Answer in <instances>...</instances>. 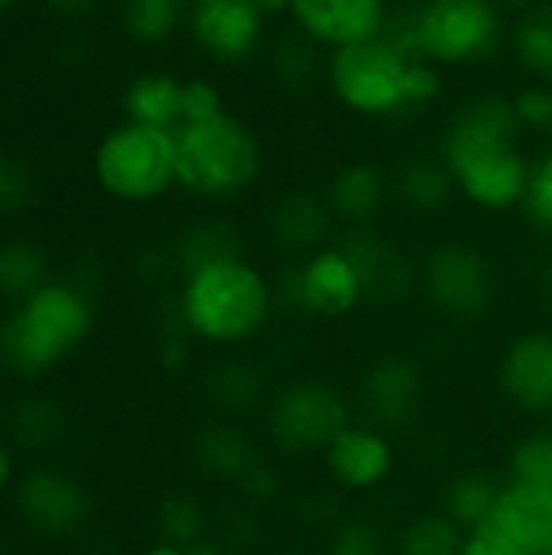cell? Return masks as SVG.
Masks as SVG:
<instances>
[{
    "label": "cell",
    "instance_id": "36",
    "mask_svg": "<svg viewBox=\"0 0 552 555\" xmlns=\"http://www.w3.org/2000/svg\"><path fill=\"white\" fill-rule=\"evenodd\" d=\"M459 555H524L521 550H514L511 543H504L498 533H491L488 527L482 530H472L465 533V543H462V553Z\"/></svg>",
    "mask_w": 552,
    "mask_h": 555
},
{
    "label": "cell",
    "instance_id": "43",
    "mask_svg": "<svg viewBox=\"0 0 552 555\" xmlns=\"http://www.w3.org/2000/svg\"><path fill=\"white\" fill-rule=\"evenodd\" d=\"M543 302H547V312L552 315V270L547 273V280H543Z\"/></svg>",
    "mask_w": 552,
    "mask_h": 555
},
{
    "label": "cell",
    "instance_id": "1",
    "mask_svg": "<svg viewBox=\"0 0 552 555\" xmlns=\"http://www.w3.org/2000/svg\"><path fill=\"white\" fill-rule=\"evenodd\" d=\"M436 156L452 176L455 195L485 215L521 211L534 156L524 150V127L511 94L478 91L442 124Z\"/></svg>",
    "mask_w": 552,
    "mask_h": 555
},
{
    "label": "cell",
    "instance_id": "47",
    "mask_svg": "<svg viewBox=\"0 0 552 555\" xmlns=\"http://www.w3.org/2000/svg\"><path fill=\"white\" fill-rule=\"evenodd\" d=\"M550 7H552V0H550Z\"/></svg>",
    "mask_w": 552,
    "mask_h": 555
},
{
    "label": "cell",
    "instance_id": "22",
    "mask_svg": "<svg viewBox=\"0 0 552 555\" xmlns=\"http://www.w3.org/2000/svg\"><path fill=\"white\" fill-rule=\"evenodd\" d=\"M49 276H52L49 250L36 237L16 234V231L0 237V306L3 309L29 296Z\"/></svg>",
    "mask_w": 552,
    "mask_h": 555
},
{
    "label": "cell",
    "instance_id": "19",
    "mask_svg": "<svg viewBox=\"0 0 552 555\" xmlns=\"http://www.w3.org/2000/svg\"><path fill=\"white\" fill-rule=\"evenodd\" d=\"M182 85L169 68H143L137 72L120 91V114L124 120L176 130L182 124Z\"/></svg>",
    "mask_w": 552,
    "mask_h": 555
},
{
    "label": "cell",
    "instance_id": "26",
    "mask_svg": "<svg viewBox=\"0 0 552 555\" xmlns=\"http://www.w3.org/2000/svg\"><path fill=\"white\" fill-rule=\"evenodd\" d=\"M462 543H465V530L455 520H449L442 511H433L413 517L400 530L394 555H459Z\"/></svg>",
    "mask_w": 552,
    "mask_h": 555
},
{
    "label": "cell",
    "instance_id": "39",
    "mask_svg": "<svg viewBox=\"0 0 552 555\" xmlns=\"http://www.w3.org/2000/svg\"><path fill=\"white\" fill-rule=\"evenodd\" d=\"M260 3V10L270 16V20H277V16H290V7H293V0H257Z\"/></svg>",
    "mask_w": 552,
    "mask_h": 555
},
{
    "label": "cell",
    "instance_id": "30",
    "mask_svg": "<svg viewBox=\"0 0 552 555\" xmlns=\"http://www.w3.org/2000/svg\"><path fill=\"white\" fill-rule=\"evenodd\" d=\"M521 211L537 234L552 241V146H547L540 156H534L530 182H527V195H524Z\"/></svg>",
    "mask_w": 552,
    "mask_h": 555
},
{
    "label": "cell",
    "instance_id": "18",
    "mask_svg": "<svg viewBox=\"0 0 552 555\" xmlns=\"http://www.w3.org/2000/svg\"><path fill=\"white\" fill-rule=\"evenodd\" d=\"M390 198H394V189H390L387 172L364 159L342 166L332 176L329 192H325L332 218L355 231H364L387 208Z\"/></svg>",
    "mask_w": 552,
    "mask_h": 555
},
{
    "label": "cell",
    "instance_id": "20",
    "mask_svg": "<svg viewBox=\"0 0 552 555\" xmlns=\"http://www.w3.org/2000/svg\"><path fill=\"white\" fill-rule=\"evenodd\" d=\"M332 221L335 218H332L325 198H319L312 192H290L270 211V234L286 250L312 254L316 247L325 244Z\"/></svg>",
    "mask_w": 552,
    "mask_h": 555
},
{
    "label": "cell",
    "instance_id": "27",
    "mask_svg": "<svg viewBox=\"0 0 552 555\" xmlns=\"http://www.w3.org/2000/svg\"><path fill=\"white\" fill-rule=\"evenodd\" d=\"M198 459L205 462L208 472L231 478V481H244L257 468L251 442L244 439L241 429H231V426L205 433V439L198 446Z\"/></svg>",
    "mask_w": 552,
    "mask_h": 555
},
{
    "label": "cell",
    "instance_id": "24",
    "mask_svg": "<svg viewBox=\"0 0 552 555\" xmlns=\"http://www.w3.org/2000/svg\"><path fill=\"white\" fill-rule=\"evenodd\" d=\"M501 491H504V481H498L491 472H482V468L459 472L442 491V514L455 520L465 533H472L491 520L501 501Z\"/></svg>",
    "mask_w": 552,
    "mask_h": 555
},
{
    "label": "cell",
    "instance_id": "3",
    "mask_svg": "<svg viewBox=\"0 0 552 555\" xmlns=\"http://www.w3.org/2000/svg\"><path fill=\"white\" fill-rule=\"evenodd\" d=\"M98 306L85 283L52 273L0 315V374L39 384L62 371L94 335Z\"/></svg>",
    "mask_w": 552,
    "mask_h": 555
},
{
    "label": "cell",
    "instance_id": "21",
    "mask_svg": "<svg viewBox=\"0 0 552 555\" xmlns=\"http://www.w3.org/2000/svg\"><path fill=\"white\" fill-rule=\"evenodd\" d=\"M390 189H394V198L413 215H436L455 195L452 176L439 156H413L400 163L390 179Z\"/></svg>",
    "mask_w": 552,
    "mask_h": 555
},
{
    "label": "cell",
    "instance_id": "45",
    "mask_svg": "<svg viewBox=\"0 0 552 555\" xmlns=\"http://www.w3.org/2000/svg\"><path fill=\"white\" fill-rule=\"evenodd\" d=\"M0 555H7V550H3V546H0Z\"/></svg>",
    "mask_w": 552,
    "mask_h": 555
},
{
    "label": "cell",
    "instance_id": "8",
    "mask_svg": "<svg viewBox=\"0 0 552 555\" xmlns=\"http://www.w3.org/2000/svg\"><path fill=\"white\" fill-rule=\"evenodd\" d=\"M351 423V403L325 380H293L267 403V439L290 459L322 455Z\"/></svg>",
    "mask_w": 552,
    "mask_h": 555
},
{
    "label": "cell",
    "instance_id": "44",
    "mask_svg": "<svg viewBox=\"0 0 552 555\" xmlns=\"http://www.w3.org/2000/svg\"><path fill=\"white\" fill-rule=\"evenodd\" d=\"M547 133H550V137H552V107H550V127H547Z\"/></svg>",
    "mask_w": 552,
    "mask_h": 555
},
{
    "label": "cell",
    "instance_id": "10",
    "mask_svg": "<svg viewBox=\"0 0 552 555\" xmlns=\"http://www.w3.org/2000/svg\"><path fill=\"white\" fill-rule=\"evenodd\" d=\"M13 517L39 540H68L91 514V498L75 475L59 465H33L10 494Z\"/></svg>",
    "mask_w": 552,
    "mask_h": 555
},
{
    "label": "cell",
    "instance_id": "9",
    "mask_svg": "<svg viewBox=\"0 0 552 555\" xmlns=\"http://www.w3.org/2000/svg\"><path fill=\"white\" fill-rule=\"evenodd\" d=\"M420 286L426 302L452 322L482 319L498 296L491 260L468 241H439L420 267Z\"/></svg>",
    "mask_w": 552,
    "mask_h": 555
},
{
    "label": "cell",
    "instance_id": "35",
    "mask_svg": "<svg viewBox=\"0 0 552 555\" xmlns=\"http://www.w3.org/2000/svg\"><path fill=\"white\" fill-rule=\"evenodd\" d=\"M20 475H23L20 449H16V442L0 429V501H10V494H13Z\"/></svg>",
    "mask_w": 552,
    "mask_h": 555
},
{
    "label": "cell",
    "instance_id": "31",
    "mask_svg": "<svg viewBox=\"0 0 552 555\" xmlns=\"http://www.w3.org/2000/svg\"><path fill=\"white\" fill-rule=\"evenodd\" d=\"M159 540H172L179 546H195L205 540V511L195 498H172L159 507Z\"/></svg>",
    "mask_w": 552,
    "mask_h": 555
},
{
    "label": "cell",
    "instance_id": "41",
    "mask_svg": "<svg viewBox=\"0 0 552 555\" xmlns=\"http://www.w3.org/2000/svg\"><path fill=\"white\" fill-rule=\"evenodd\" d=\"M189 555H231V553H228V550H221V546H215V543H208V540H202V543L189 546Z\"/></svg>",
    "mask_w": 552,
    "mask_h": 555
},
{
    "label": "cell",
    "instance_id": "2",
    "mask_svg": "<svg viewBox=\"0 0 552 555\" xmlns=\"http://www.w3.org/2000/svg\"><path fill=\"white\" fill-rule=\"evenodd\" d=\"M277 289L244 250H224L182 267L176 289V325L189 341L208 348L251 345L273 319Z\"/></svg>",
    "mask_w": 552,
    "mask_h": 555
},
{
    "label": "cell",
    "instance_id": "28",
    "mask_svg": "<svg viewBox=\"0 0 552 555\" xmlns=\"http://www.w3.org/2000/svg\"><path fill=\"white\" fill-rule=\"evenodd\" d=\"M508 481L537 485L552 491V420L530 429L508 459Z\"/></svg>",
    "mask_w": 552,
    "mask_h": 555
},
{
    "label": "cell",
    "instance_id": "7",
    "mask_svg": "<svg viewBox=\"0 0 552 555\" xmlns=\"http://www.w3.org/2000/svg\"><path fill=\"white\" fill-rule=\"evenodd\" d=\"M88 172L94 189L114 205H156L179 189L176 130H159L120 117L91 146Z\"/></svg>",
    "mask_w": 552,
    "mask_h": 555
},
{
    "label": "cell",
    "instance_id": "29",
    "mask_svg": "<svg viewBox=\"0 0 552 555\" xmlns=\"http://www.w3.org/2000/svg\"><path fill=\"white\" fill-rule=\"evenodd\" d=\"M39 198V176L36 169L16 156L0 150V221L23 218Z\"/></svg>",
    "mask_w": 552,
    "mask_h": 555
},
{
    "label": "cell",
    "instance_id": "23",
    "mask_svg": "<svg viewBox=\"0 0 552 555\" xmlns=\"http://www.w3.org/2000/svg\"><path fill=\"white\" fill-rule=\"evenodd\" d=\"M189 0H117V23L120 33L143 46H166L185 29Z\"/></svg>",
    "mask_w": 552,
    "mask_h": 555
},
{
    "label": "cell",
    "instance_id": "38",
    "mask_svg": "<svg viewBox=\"0 0 552 555\" xmlns=\"http://www.w3.org/2000/svg\"><path fill=\"white\" fill-rule=\"evenodd\" d=\"M143 555H189V546H179L172 540H156L153 546H146Z\"/></svg>",
    "mask_w": 552,
    "mask_h": 555
},
{
    "label": "cell",
    "instance_id": "25",
    "mask_svg": "<svg viewBox=\"0 0 552 555\" xmlns=\"http://www.w3.org/2000/svg\"><path fill=\"white\" fill-rule=\"evenodd\" d=\"M508 52L521 72L534 81L552 85V7L543 3L537 10L517 13L508 33Z\"/></svg>",
    "mask_w": 552,
    "mask_h": 555
},
{
    "label": "cell",
    "instance_id": "40",
    "mask_svg": "<svg viewBox=\"0 0 552 555\" xmlns=\"http://www.w3.org/2000/svg\"><path fill=\"white\" fill-rule=\"evenodd\" d=\"M508 13H527V10H537V7H543V3H550V0H498Z\"/></svg>",
    "mask_w": 552,
    "mask_h": 555
},
{
    "label": "cell",
    "instance_id": "5",
    "mask_svg": "<svg viewBox=\"0 0 552 555\" xmlns=\"http://www.w3.org/2000/svg\"><path fill=\"white\" fill-rule=\"evenodd\" d=\"M267 169V153L257 130L224 111L202 124L176 127V176L179 192L202 202H231L247 195Z\"/></svg>",
    "mask_w": 552,
    "mask_h": 555
},
{
    "label": "cell",
    "instance_id": "34",
    "mask_svg": "<svg viewBox=\"0 0 552 555\" xmlns=\"http://www.w3.org/2000/svg\"><path fill=\"white\" fill-rule=\"evenodd\" d=\"M514 114L521 120L524 130H543L550 127V107H552V85L547 81H530L524 88H517L511 94Z\"/></svg>",
    "mask_w": 552,
    "mask_h": 555
},
{
    "label": "cell",
    "instance_id": "16",
    "mask_svg": "<svg viewBox=\"0 0 552 555\" xmlns=\"http://www.w3.org/2000/svg\"><path fill=\"white\" fill-rule=\"evenodd\" d=\"M423 367L407 354H384L377 358L361 380V410L364 423L394 433L413 426L423 406Z\"/></svg>",
    "mask_w": 552,
    "mask_h": 555
},
{
    "label": "cell",
    "instance_id": "12",
    "mask_svg": "<svg viewBox=\"0 0 552 555\" xmlns=\"http://www.w3.org/2000/svg\"><path fill=\"white\" fill-rule=\"evenodd\" d=\"M267 29L270 16L257 0H189L185 33L192 46L218 65L254 59L267 42Z\"/></svg>",
    "mask_w": 552,
    "mask_h": 555
},
{
    "label": "cell",
    "instance_id": "17",
    "mask_svg": "<svg viewBox=\"0 0 552 555\" xmlns=\"http://www.w3.org/2000/svg\"><path fill=\"white\" fill-rule=\"evenodd\" d=\"M485 527L524 555H552V491L504 481L501 501Z\"/></svg>",
    "mask_w": 552,
    "mask_h": 555
},
{
    "label": "cell",
    "instance_id": "33",
    "mask_svg": "<svg viewBox=\"0 0 552 555\" xmlns=\"http://www.w3.org/2000/svg\"><path fill=\"white\" fill-rule=\"evenodd\" d=\"M224 91L218 81L205 78V75H192L182 85V124H202L211 120L218 114H224Z\"/></svg>",
    "mask_w": 552,
    "mask_h": 555
},
{
    "label": "cell",
    "instance_id": "6",
    "mask_svg": "<svg viewBox=\"0 0 552 555\" xmlns=\"http://www.w3.org/2000/svg\"><path fill=\"white\" fill-rule=\"evenodd\" d=\"M390 33L413 55L449 68H468L508 49L511 13L498 0H420Z\"/></svg>",
    "mask_w": 552,
    "mask_h": 555
},
{
    "label": "cell",
    "instance_id": "42",
    "mask_svg": "<svg viewBox=\"0 0 552 555\" xmlns=\"http://www.w3.org/2000/svg\"><path fill=\"white\" fill-rule=\"evenodd\" d=\"M26 0H0V20H7L10 13H16Z\"/></svg>",
    "mask_w": 552,
    "mask_h": 555
},
{
    "label": "cell",
    "instance_id": "15",
    "mask_svg": "<svg viewBox=\"0 0 552 555\" xmlns=\"http://www.w3.org/2000/svg\"><path fill=\"white\" fill-rule=\"evenodd\" d=\"M498 390L514 410L552 420V328H527L504 345Z\"/></svg>",
    "mask_w": 552,
    "mask_h": 555
},
{
    "label": "cell",
    "instance_id": "11",
    "mask_svg": "<svg viewBox=\"0 0 552 555\" xmlns=\"http://www.w3.org/2000/svg\"><path fill=\"white\" fill-rule=\"evenodd\" d=\"M290 293L293 302L316 319H348L371 299L361 260L345 241L306 254L293 270Z\"/></svg>",
    "mask_w": 552,
    "mask_h": 555
},
{
    "label": "cell",
    "instance_id": "13",
    "mask_svg": "<svg viewBox=\"0 0 552 555\" xmlns=\"http://www.w3.org/2000/svg\"><path fill=\"white\" fill-rule=\"evenodd\" d=\"M290 26L312 46L332 52L384 36L394 26L390 0H293Z\"/></svg>",
    "mask_w": 552,
    "mask_h": 555
},
{
    "label": "cell",
    "instance_id": "32",
    "mask_svg": "<svg viewBox=\"0 0 552 555\" xmlns=\"http://www.w3.org/2000/svg\"><path fill=\"white\" fill-rule=\"evenodd\" d=\"M325 555H394V546L371 520H345L332 530Z\"/></svg>",
    "mask_w": 552,
    "mask_h": 555
},
{
    "label": "cell",
    "instance_id": "46",
    "mask_svg": "<svg viewBox=\"0 0 552 555\" xmlns=\"http://www.w3.org/2000/svg\"><path fill=\"white\" fill-rule=\"evenodd\" d=\"M277 555H296V553H277Z\"/></svg>",
    "mask_w": 552,
    "mask_h": 555
},
{
    "label": "cell",
    "instance_id": "4",
    "mask_svg": "<svg viewBox=\"0 0 552 555\" xmlns=\"http://www.w3.org/2000/svg\"><path fill=\"white\" fill-rule=\"evenodd\" d=\"M332 101L361 120H390L433 107L446 94V72L413 55L387 29L384 36L332 49L325 55Z\"/></svg>",
    "mask_w": 552,
    "mask_h": 555
},
{
    "label": "cell",
    "instance_id": "37",
    "mask_svg": "<svg viewBox=\"0 0 552 555\" xmlns=\"http://www.w3.org/2000/svg\"><path fill=\"white\" fill-rule=\"evenodd\" d=\"M104 0H42V7L59 20H85L91 16Z\"/></svg>",
    "mask_w": 552,
    "mask_h": 555
},
{
    "label": "cell",
    "instance_id": "14",
    "mask_svg": "<svg viewBox=\"0 0 552 555\" xmlns=\"http://www.w3.org/2000/svg\"><path fill=\"white\" fill-rule=\"evenodd\" d=\"M322 465H325V475L342 491L371 494L394 478L397 446H394L390 433H384L364 420H351L332 439V446L322 452Z\"/></svg>",
    "mask_w": 552,
    "mask_h": 555
}]
</instances>
